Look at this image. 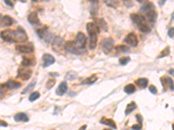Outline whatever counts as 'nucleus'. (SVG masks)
<instances>
[{"label":"nucleus","instance_id":"f257e3e1","mask_svg":"<svg viewBox=\"0 0 174 130\" xmlns=\"http://www.w3.org/2000/svg\"><path fill=\"white\" fill-rule=\"evenodd\" d=\"M0 37L7 43H23L28 40L27 34L21 28L17 31L5 30L0 33Z\"/></svg>","mask_w":174,"mask_h":130},{"label":"nucleus","instance_id":"f03ea898","mask_svg":"<svg viewBox=\"0 0 174 130\" xmlns=\"http://www.w3.org/2000/svg\"><path fill=\"white\" fill-rule=\"evenodd\" d=\"M132 21L137 26L138 30L143 33H149L152 31V28L150 27V23L146 21L144 16L140 14H131Z\"/></svg>","mask_w":174,"mask_h":130},{"label":"nucleus","instance_id":"7ed1b4c3","mask_svg":"<svg viewBox=\"0 0 174 130\" xmlns=\"http://www.w3.org/2000/svg\"><path fill=\"white\" fill-rule=\"evenodd\" d=\"M86 31L89 35L90 39V49L94 50L97 43V35L99 33V29L95 23H86Z\"/></svg>","mask_w":174,"mask_h":130},{"label":"nucleus","instance_id":"20e7f679","mask_svg":"<svg viewBox=\"0 0 174 130\" xmlns=\"http://www.w3.org/2000/svg\"><path fill=\"white\" fill-rule=\"evenodd\" d=\"M86 37L83 32H77V36L75 37V40L73 41L75 46L78 49V50L83 54L85 51V46H86Z\"/></svg>","mask_w":174,"mask_h":130},{"label":"nucleus","instance_id":"39448f33","mask_svg":"<svg viewBox=\"0 0 174 130\" xmlns=\"http://www.w3.org/2000/svg\"><path fill=\"white\" fill-rule=\"evenodd\" d=\"M102 50L105 54H109L112 52V50L114 48V41L112 37H107L103 39L101 43Z\"/></svg>","mask_w":174,"mask_h":130},{"label":"nucleus","instance_id":"423d86ee","mask_svg":"<svg viewBox=\"0 0 174 130\" xmlns=\"http://www.w3.org/2000/svg\"><path fill=\"white\" fill-rule=\"evenodd\" d=\"M32 74V70L31 69H29L28 67L23 66L20 67L18 70V76L19 78L22 79L23 81H27L31 78Z\"/></svg>","mask_w":174,"mask_h":130},{"label":"nucleus","instance_id":"0eeeda50","mask_svg":"<svg viewBox=\"0 0 174 130\" xmlns=\"http://www.w3.org/2000/svg\"><path fill=\"white\" fill-rule=\"evenodd\" d=\"M64 49L67 52H69V53H71V54H73V55H76V56L82 55V53L78 50V49L75 46L73 41H67V42L64 43Z\"/></svg>","mask_w":174,"mask_h":130},{"label":"nucleus","instance_id":"6e6552de","mask_svg":"<svg viewBox=\"0 0 174 130\" xmlns=\"http://www.w3.org/2000/svg\"><path fill=\"white\" fill-rule=\"evenodd\" d=\"M160 81H161V83L163 85V91L165 92L166 91V89L168 88L171 91H173V80L171 78V77H168V76H162L160 78Z\"/></svg>","mask_w":174,"mask_h":130},{"label":"nucleus","instance_id":"1a4fd4ad","mask_svg":"<svg viewBox=\"0 0 174 130\" xmlns=\"http://www.w3.org/2000/svg\"><path fill=\"white\" fill-rule=\"evenodd\" d=\"M37 34L41 39L46 41L47 43L50 42L51 40H52V35L48 31V29L47 27H43L41 29H39L37 31Z\"/></svg>","mask_w":174,"mask_h":130},{"label":"nucleus","instance_id":"9d476101","mask_svg":"<svg viewBox=\"0 0 174 130\" xmlns=\"http://www.w3.org/2000/svg\"><path fill=\"white\" fill-rule=\"evenodd\" d=\"M15 49L20 54H30L32 53L34 50V47L32 43L25 45H17Z\"/></svg>","mask_w":174,"mask_h":130},{"label":"nucleus","instance_id":"9b49d317","mask_svg":"<svg viewBox=\"0 0 174 130\" xmlns=\"http://www.w3.org/2000/svg\"><path fill=\"white\" fill-rule=\"evenodd\" d=\"M124 41L130 46L132 47H137L138 44V39L137 37L134 32H131L129 33L126 37H125Z\"/></svg>","mask_w":174,"mask_h":130},{"label":"nucleus","instance_id":"f8f14e48","mask_svg":"<svg viewBox=\"0 0 174 130\" xmlns=\"http://www.w3.org/2000/svg\"><path fill=\"white\" fill-rule=\"evenodd\" d=\"M144 14H145V18L146 19V21H147L149 23H151V24L153 25L155 23H156L157 18H158V13H157V11H155V9H152V10L146 11V12L144 13Z\"/></svg>","mask_w":174,"mask_h":130},{"label":"nucleus","instance_id":"ddd939ff","mask_svg":"<svg viewBox=\"0 0 174 130\" xmlns=\"http://www.w3.org/2000/svg\"><path fill=\"white\" fill-rule=\"evenodd\" d=\"M42 61H43V67L47 68L55 63V57L52 56L51 54L45 53L42 56Z\"/></svg>","mask_w":174,"mask_h":130},{"label":"nucleus","instance_id":"4468645a","mask_svg":"<svg viewBox=\"0 0 174 130\" xmlns=\"http://www.w3.org/2000/svg\"><path fill=\"white\" fill-rule=\"evenodd\" d=\"M63 43H64V39L61 37L56 36L52 39V49L58 52L62 48H63Z\"/></svg>","mask_w":174,"mask_h":130},{"label":"nucleus","instance_id":"2eb2a0df","mask_svg":"<svg viewBox=\"0 0 174 130\" xmlns=\"http://www.w3.org/2000/svg\"><path fill=\"white\" fill-rule=\"evenodd\" d=\"M22 86L21 82H18V81H14V80H9L7 81L5 83L2 84V87H4V88H7L8 90H17V89H19L20 87Z\"/></svg>","mask_w":174,"mask_h":130},{"label":"nucleus","instance_id":"dca6fc26","mask_svg":"<svg viewBox=\"0 0 174 130\" xmlns=\"http://www.w3.org/2000/svg\"><path fill=\"white\" fill-rule=\"evenodd\" d=\"M95 24L98 27L99 31L101 30V31H103L105 32L108 31V24L106 23L105 20L104 18L95 19Z\"/></svg>","mask_w":174,"mask_h":130},{"label":"nucleus","instance_id":"f3484780","mask_svg":"<svg viewBox=\"0 0 174 130\" xmlns=\"http://www.w3.org/2000/svg\"><path fill=\"white\" fill-rule=\"evenodd\" d=\"M100 123L103 124V125L108 126V127H110L111 129H117L116 123H115V121H114L112 119H109V118H106V117H103V118L100 120Z\"/></svg>","mask_w":174,"mask_h":130},{"label":"nucleus","instance_id":"a211bd4d","mask_svg":"<svg viewBox=\"0 0 174 130\" xmlns=\"http://www.w3.org/2000/svg\"><path fill=\"white\" fill-rule=\"evenodd\" d=\"M27 19H28V22H29L31 24H32V25H38V24L40 23V21H39V17H38V13H37L36 11L30 13V14L28 15Z\"/></svg>","mask_w":174,"mask_h":130},{"label":"nucleus","instance_id":"6ab92c4d","mask_svg":"<svg viewBox=\"0 0 174 130\" xmlns=\"http://www.w3.org/2000/svg\"><path fill=\"white\" fill-rule=\"evenodd\" d=\"M29 117L25 113H18L14 115V121L17 122H20V121H24V122H28L29 121Z\"/></svg>","mask_w":174,"mask_h":130},{"label":"nucleus","instance_id":"aec40b11","mask_svg":"<svg viewBox=\"0 0 174 130\" xmlns=\"http://www.w3.org/2000/svg\"><path fill=\"white\" fill-rule=\"evenodd\" d=\"M67 89H68V86H67L66 82H62L59 84L58 89L56 90V94H57L58 95H59V96H62V95H64V94L66 93Z\"/></svg>","mask_w":174,"mask_h":130},{"label":"nucleus","instance_id":"412c9836","mask_svg":"<svg viewBox=\"0 0 174 130\" xmlns=\"http://www.w3.org/2000/svg\"><path fill=\"white\" fill-rule=\"evenodd\" d=\"M135 84L140 89H145L148 85L147 78H138L135 81Z\"/></svg>","mask_w":174,"mask_h":130},{"label":"nucleus","instance_id":"4be33fe9","mask_svg":"<svg viewBox=\"0 0 174 130\" xmlns=\"http://www.w3.org/2000/svg\"><path fill=\"white\" fill-rule=\"evenodd\" d=\"M13 23H14V21H13L12 18H11L10 16H4V17L2 18L1 26L8 27V26H11Z\"/></svg>","mask_w":174,"mask_h":130},{"label":"nucleus","instance_id":"5701e85b","mask_svg":"<svg viewBox=\"0 0 174 130\" xmlns=\"http://www.w3.org/2000/svg\"><path fill=\"white\" fill-rule=\"evenodd\" d=\"M97 80V75H91L90 77L84 79V80L82 82V84H84V85H92V84H93L94 82H96Z\"/></svg>","mask_w":174,"mask_h":130},{"label":"nucleus","instance_id":"b1692460","mask_svg":"<svg viewBox=\"0 0 174 130\" xmlns=\"http://www.w3.org/2000/svg\"><path fill=\"white\" fill-rule=\"evenodd\" d=\"M152 9H155V5L153 3H149V2L148 3H145L143 4V6L141 7V9H140V12L144 14V13H145L146 11L152 10Z\"/></svg>","mask_w":174,"mask_h":130},{"label":"nucleus","instance_id":"393cba45","mask_svg":"<svg viewBox=\"0 0 174 130\" xmlns=\"http://www.w3.org/2000/svg\"><path fill=\"white\" fill-rule=\"evenodd\" d=\"M137 106L135 102H132L131 103H129L126 106V109H125V115H129L132 112H133L135 109H137Z\"/></svg>","mask_w":174,"mask_h":130},{"label":"nucleus","instance_id":"a878e982","mask_svg":"<svg viewBox=\"0 0 174 130\" xmlns=\"http://www.w3.org/2000/svg\"><path fill=\"white\" fill-rule=\"evenodd\" d=\"M34 64H35V61L31 58H27V57H24L21 62V65L25 66V67H29V66H32Z\"/></svg>","mask_w":174,"mask_h":130},{"label":"nucleus","instance_id":"bb28decb","mask_svg":"<svg viewBox=\"0 0 174 130\" xmlns=\"http://www.w3.org/2000/svg\"><path fill=\"white\" fill-rule=\"evenodd\" d=\"M124 91H125L126 94H132L135 93V91H136L135 85H134V84H132V83H130V84L126 85V86L124 88Z\"/></svg>","mask_w":174,"mask_h":130},{"label":"nucleus","instance_id":"cd10ccee","mask_svg":"<svg viewBox=\"0 0 174 130\" xmlns=\"http://www.w3.org/2000/svg\"><path fill=\"white\" fill-rule=\"evenodd\" d=\"M115 50L117 52V54H119V53L128 52V51H130V49L127 46H125V45H117L115 47Z\"/></svg>","mask_w":174,"mask_h":130},{"label":"nucleus","instance_id":"c85d7f7f","mask_svg":"<svg viewBox=\"0 0 174 130\" xmlns=\"http://www.w3.org/2000/svg\"><path fill=\"white\" fill-rule=\"evenodd\" d=\"M77 78V73L75 71H69L65 75V79L68 81H73Z\"/></svg>","mask_w":174,"mask_h":130},{"label":"nucleus","instance_id":"c756f323","mask_svg":"<svg viewBox=\"0 0 174 130\" xmlns=\"http://www.w3.org/2000/svg\"><path fill=\"white\" fill-rule=\"evenodd\" d=\"M103 1L107 6L112 7V8H116V7H117V4H118L117 0H103Z\"/></svg>","mask_w":174,"mask_h":130},{"label":"nucleus","instance_id":"7c9ffc66","mask_svg":"<svg viewBox=\"0 0 174 130\" xmlns=\"http://www.w3.org/2000/svg\"><path fill=\"white\" fill-rule=\"evenodd\" d=\"M170 53H171V51H170V47L169 46H166L162 51H161V53H160V55L158 56V58H163V57H165V56H169L170 55Z\"/></svg>","mask_w":174,"mask_h":130},{"label":"nucleus","instance_id":"2f4dec72","mask_svg":"<svg viewBox=\"0 0 174 130\" xmlns=\"http://www.w3.org/2000/svg\"><path fill=\"white\" fill-rule=\"evenodd\" d=\"M97 11H98V5H97V2L92 4L91 8H90V12L92 16H96L97 14Z\"/></svg>","mask_w":174,"mask_h":130},{"label":"nucleus","instance_id":"473e14b6","mask_svg":"<svg viewBox=\"0 0 174 130\" xmlns=\"http://www.w3.org/2000/svg\"><path fill=\"white\" fill-rule=\"evenodd\" d=\"M35 85H36V81H34L32 83H30L23 91H22V94H24L28 93L29 91H31L32 90H33L34 89V87H35Z\"/></svg>","mask_w":174,"mask_h":130},{"label":"nucleus","instance_id":"72a5a7b5","mask_svg":"<svg viewBox=\"0 0 174 130\" xmlns=\"http://www.w3.org/2000/svg\"><path fill=\"white\" fill-rule=\"evenodd\" d=\"M39 97H40V94H39V92H38V91L33 92V93H32L30 94V96H29V101L32 102L38 100Z\"/></svg>","mask_w":174,"mask_h":130},{"label":"nucleus","instance_id":"f704fd0d","mask_svg":"<svg viewBox=\"0 0 174 130\" xmlns=\"http://www.w3.org/2000/svg\"><path fill=\"white\" fill-rule=\"evenodd\" d=\"M131 61V58L129 57V56H124V57H121L120 59H119V63L121 64V65H126L129 62Z\"/></svg>","mask_w":174,"mask_h":130},{"label":"nucleus","instance_id":"c9c22d12","mask_svg":"<svg viewBox=\"0 0 174 130\" xmlns=\"http://www.w3.org/2000/svg\"><path fill=\"white\" fill-rule=\"evenodd\" d=\"M55 83H56V81L54 79H50V80L47 81V82L45 84V87H46L47 90H51L55 85Z\"/></svg>","mask_w":174,"mask_h":130},{"label":"nucleus","instance_id":"e433bc0d","mask_svg":"<svg viewBox=\"0 0 174 130\" xmlns=\"http://www.w3.org/2000/svg\"><path fill=\"white\" fill-rule=\"evenodd\" d=\"M122 1L124 2V4L126 7H132L133 5V3L132 0H122Z\"/></svg>","mask_w":174,"mask_h":130},{"label":"nucleus","instance_id":"4c0bfd02","mask_svg":"<svg viewBox=\"0 0 174 130\" xmlns=\"http://www.w3.org/2000/svg\"><path fill=\"white\" fill-rule=\"evenodd\" d=\"M149 91L153 94H156L158 93V90H157V88L155 87L154 85H150V87H149Z\"/></svg>","mask_w":174,"mask_h":130},{"label":"nucleus","instance_id":"58836bf2","mask_svg":"<svg viewBox=\"0 0 174 130\" xmlns=\"http://www.w3.org/2000/svg\"><path fill=\"white\" fill-rule=\"evenodd\" d=\"M136 119H137V121L138 124L143 126V124H142V122H143V117L141 116V114H136Z\"/></svg>","mask_w":174,"mask_h":130},{"label":"nucleus","instance_id":"ea45409f","mask_svg":"<svg viewBox=\"0 0 174 130\" xmlns=\"http://www.w3.org/2000/svg\"><path fill=\"white\" fill-rule=\"evenodd\" d=\"M143 126L142 125H139V124H135V125H132L131 127L132 129H142Z\"/></svg>","mask_w":174,"mask_h":130},{"label":"nucleus","instance_id":"a19ab883","mask_svg":"<svg viewBox=\"0 0 174 130\" xmlns=\"http://www.w3.org/2000/svg\"><path fill=\"white\" fill-rule=\"evenodd\" d=\"M4 1L5 4H6V5H8L9 7H11V8H12V7L14 6V5H13V3H12L11 0H4Z\"/></svg>","mask_w":174,"mask_h":130},{"label":"nucleus","instance_id":"79ce46f5","mask_svg":"<svg viewBox=\"0 0 174 130\" xmlns=\"http://www.w3.org/2000/svg\"><path fill=\"white\" fill-rule=\"evenodd\" d=\"M173 32H174V29H173V27H172V28H171V29L169 30V31H168V36H169V37H171L172 39H173V37H174Z\"/></svg>","mask_w":174,"mask_h":130},{"label":"nucleus","instance_id":"37998d69","mask_svg":"<svg viewBox=\"0 0 174 130\" xmlns=\"http://www.w3.org/2000/svg\"><path fill=\"white\" fill-rule=\"evenodd\" d=\"M4 94H5V91L3 89L0 88V99H2L4 96Z\"/></svg>","mask_w":174,"mask_h":130},{"label":"nucleus","instance_id":"c03bdc74","mask_svg":"<svg viewBox=\"0 0 174 130\" xmlns=\"http://www.w3.org/2000/svg\"><path fill=\"white\" fill-rule=\"evenodd\" d=\"M0 126H2V127H7L8 124H7L4 121H1V120H0Z\"/></svg>","mask_w":174,"mask_h":130},{"label":"nucleus","instance_id":"a18cd8bd","mask_svg":"<svg viewBox=\"0 0 174 130\" xmlns=\"http://www.w3.org/2000/svg\"><path fill=\"white\" fill-rule=\"evenodd\" d=\"M165 2H166V0H158V4H159V6H163V5L165 4Z\"/></svg>","mask_w":174,"mask_h":130},{"label":"nucleus","instance_id":"49530a36","mask_svg":"<svg viewBox=\"0 0 174 130\" xmlns=\"http://www.w3.org/2000/svg\"><path fill=\"white\" fill-rule=\"evenodd\" d=\"M138 3H140V4H145V3H146L148 0H137Z\"/></svg>","mask_w":174,"mask_h":130},{"label":"nucleus","instance_id":"de8ad7c7","mask_svg":"<svg viewBox=\"0 0 174 130\" xmlns=\"http://www.w3.org/2000/svg\"><path fill=\"white\" fill-rule=\"evenodd\" d=\"M168 73H169V74H170V75H173V69H172V70H170L168 71Z\"/></svg>","mask_w":174,"mask_h":130},{"label":"nucleus","instance_id":"09e8293b","mask_svg":"<svg viewBox=\"0 0 174 130\" xmlns=\"http://www.w3.org/2000/svg\"><path fill=\"white\" fill-rule=\"evenodd\" d=\"M86 127H87L86 125H84V126H82V127L80 128V129H86Z\"/></svg>","mask_w":174,"mask_h":130},{"label":"nucleus","instance_id":"8fccbe9b","mask_svg":"<svg viewBox=\"0 0 174 130\" xmlns=\"http://www.w3.org/2000/svg\"><path fill=\"white\" fill-rule=\"evenodd\" d=\"M2 18H3V17H2V15L0 14V27H1V22H2Z\"/></svg>","mask_w":174,"mask_h":130},{"label":"nucleus","instance_id":"3c124183","mask_svg":"<svg viewBox=\"0 0 174 130\" xmlns=\"http://www.w3.org/2000/svg\"><path fill=\"white\" fill-rule=\"evenodd\" d=\"M89 1H91V2H92V3H96L98 0H89Z\"/></svg>","mask_w":174,"mask_h":130},{"label":"nucleus","instance_id":"603ef678","mask_svg":"<svg viewBox=\"0 0 174 130\" xmlns=\"http://www.w3.org/2000/svg\"><path fill=\"white\" fill-rule=\"evenodd\" d=\"M32 2H34V3H36V2H38L39 0H32Z\"/></svg>","mask_w":174,"mask_h":130},{"label":"nucleus","instance_id":"864d4df0","mask_svg":"<svg viewBox=\"0 0 174 130\" xmlns=\"http://www.w3.org/2000/svg\"><path fill=\"white\" fill-rule=\"evenodd\" d=\"M43 1H49V0H43Z\"/></svg>","mask_w":174,"mask_h":130},{"label":"nucleus","instance_id":"5fc2aeb1","mask_svg":"<svg viewBox=\"0 0 174 130\" xmlns=\"http://www.w3.org/2000/svg\"><path fill=\"white\" fill-rule=\"evenodd\" d=\"M15 1H16V0H15Z\"/></svg>","mask_w":174,"mask_h":130}]
</instances>
